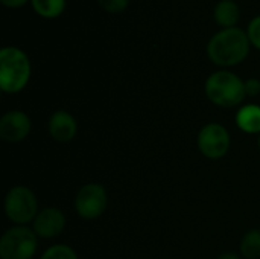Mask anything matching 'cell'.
Instances as JSON below:
<instances>
[{
	"label": "cell",
	"instance_id": "52a82bcc",
	"mask_svg": "<svg viewBox=\"0 0 260 259\" xmlns=\"http://www.w3.org/2000/svg\"><path fill=\"white\" fill-rule=\"evenodd\" d=\"M200 153L210 160H219L227 156L232 147V136L229 130L218 122L206 124L197 137Z\"/></svg>",
	"mask_w": 260,
	"mask_h": 259
},
{
	"label": "cell",
	"instance_id": "d6986e66",
	"mask_svg": "<svg viewBox=\"0 0 260 259\" xmlns=\"http://www.w3.org/2000/svg\"><path fill=\"white\" fill-rule=\"evenodd\" d=\"M2 5H5L6 8H21L23 5H26L29 0H0Z\"/></svg>",
	"mask_w": 260,
	"mask_h": 259
},
{
	"label": "cell",
	"instance_id": "3957f363",
	"mask_svg": "<svg viewBox=\"0 0 260 259\" xmlns=\"http://www.w3.org/2000/svg\"><path fill=\"white\" fill-rule=\"evenodd\" d=\"M204 92L207 99L221 108L238 107L244 102L247 96L245 81L230 70L213 72L206 79Z\"/></svg>",
	"mask_w": 260,
	"mask_h": 259
},
{
	"label": "cell",
	"instance_id": "ba28073f",
	"mask_svg": "<svg viewBox=\"0 0 260 259\" xmlns=\"http://www.w3.org/2000/svg\"><path fill=\"white\" fill-rule=\"evenodd\" d=\"M30 130V118L21 110L6 111L0 118V139L6 143H18L24 140Z\"/></svg>",
	"mask_w": 260,
	"mask_h": 259
},
{
	"label": "cell",
	"instance_id": "5b68a950",
	"mask_svg": "<svg viewBox=\"0 0 260 259\" xmlns=\"http://www.w3.org/2000/svg\"><path fill=\"white\" fill-rule=\"evenodd\" d=\"M38 237L29 226H12L0 237V259H32Z\"/></svg>",
	"mask_w": 260,
	"mask_h": 259
},
{
	"label": "cell",
	"instance_id": "8992f818",
	"mask_svg": "<svg viewBox=\"0 0 260 259\" xmlns=\"http://www.w3.org/2000/svg\"><path fill=\"white\" fill-rule=\"evenodd\" d=\"M108 206L107 189L101 183H87L81 186L75 195L73 208L79 218L91 221L104 215Z\"/></svg>",
	"mask_w": 260,
	"mask_h": 259
},
{
	"label": "cell",
	"instance_id": "4fadbf2b",
	"mask_svg": "<svg viewBox=\"0 0 260 259\" xmlns=\"http://www.w3.org/2000/svg\"><path fill=\"white\" fill-rule=\"evenodd\" d=\"M239 255L245 259H260V229H250L239 244Z\"/></svg>",
	"mask_w": 260,
	"mask_h": 259
},
{
	"label": "cell",
	"instance_id": "ffe728a7",
	"mask_svg": "<svg viewBox=\"0 0 260 259\" xmlns=\"http://www.w3.org/2000/svg\"><path fill=\"white\" fill-rule=\"evenodd\" d=\"M216 259H242V256L238 253H233V252H225V253L219 255Z\"/></svg>",
	"mask_w": 260,
	"mask_h": 259
},
{
	"label": "cell",
	"instance_id": "5bb4252c",
	"mask_svg": "<svg viewBox=\"0 0 260 259\" xmlns=\"http://www.w3.org/2000/svg\"><path fill=\"white\" fill-rule=\"evenodd\" d=\"M32 9L44 18H56L66 9V0H30Z\"/></svg>",
	"mask_w": 260,
	"mask_h": 259
},
{
	"label": "cell",
	"instance_id": "30bf717a",
	"mask_svg": "<svg viewBox=\"0 0 260 259\" xmlns=\"http://www.w3.org/2000/svg\"><path fill=\"white\" fill-rule=\"evenodd\" d=\"M49 136L59 143H67L73 140L78 134V122L66 110H56L50 114L47 121Z\"/></svg>",
	"mask_w": 260,
	"mask_h": 259
},
{
	"label": "cell",
	"instance_id": "2e32d148",
	"mask_svg": "<svg viewBox=\"0 0 260 259\" xmlns=\"http://www.w3.org/2000/svg\"><path fill=\"white\" fill-rule=\"evenodd\" d=\"M99 6L110 14H119L125 11L129 5V0H98Z\"/></svg>",
	"mask_w": 260,
	"mask_h": 259
},
{
	"label": "cell",
	"instance_id": "7c38bea8",
	"mask_svg": "<svg viewBox=\"0 0 260 259\" xmlns=\"http://www.w3.org/2000/svg\"><path fill=\"white\" fill-rule=\"evenodd\" d=\"M213 17H215V21L222 29L236 27V24L241 18V8L233 0H221L215 6Z\"/></svg>",
	"mask_w": 260,
	"mask_h": 259
},
{
	"label": "cell",
	"instance_id": "ac0fdd59",
	"mask_svg": "<svg viewBox=\"0 0 260 259\" xmlns=\"http://www.w3.org/2000/svg\"><path fill=\"white\" fill-rule=\"evenodd\" d=\"M245 93H247V96H257V95H260L259 78H248V79H245Z\"/></svg>",
	"mask_w": 260,
	"mask_h": 259
},
{
	"label": "cell",
	"instance_id": "8fae6325",
	"mask_svg": "<svg viewBox=\"0 0 260 259\" xmlns=\"http://www.w3.org/2000/svg\"><path fill=\"white\" fill-rule=\"evenodd\" d=\"M236 127L247 134H260V105L245 104L235 116Z\"/></svg>",
	"mask_w": 260,
	"mask_h": 259
},
{
	"label": "cell",
	"instance_id": "277c9868",
	"mask_svg": "<svg viewBox=\"0 0 260 259\" xmlns=\"http://www.w3.org/2000/svg\"><path fill=\"white\" fill-rule=\"evenodd\" d=\"M3 209L6 218L14 226H27L32 224L35 217L38 215V200L34 191L27 186L17 185L12 186L3 202Z\"/></svg>",
	"mask_w": 260,
	"mask_h": 259
},
{
	"label": "cell",
	"instance_id": "9a60e30c",
	"mask_svg": "<svg viewBox=\"0 0 260 259\" xmlns=\"http://www.w3.org/2000/svg\"><path fill=\"white\" fill-rule=\"evenodd\" d=\"M40 259H79L78 253L67 244H53L44 250Z\"/></svg>",
	"mask_w": 260,
	"mask_h": 259
},
{
	"label": "cell",
	"instance_id": "9c48e42d",
	"mask_svg": "<svg viewBox=\"0 0 260 259\" xmlns=\"http://www.w3.org/2000/svg\"><path fill=\"white\" fill-rule=\"evenodd\" d=\"M66 215L61 209L50 206L40 209L38 215L32 221L30 227L37 234L38 238L43 240H52L59 237L66 229Z\"/></svg>",
	"mask_w": 260,
	"mask_h": 259
},
{
	"label": "cell",
	"instance_id": "6da1fadb",
	"mask_svg": "<svg viewBox=\"0 0 260 259\" xmlns=\"http://www.w3.org/2000/svg\"><path fill=\"white\" fill-rule=\"evenodd\" d=\"M250 38L241 27H229L216 32L207 43V56L219 67L241 64L250 53Z\"/></svg>",
	"mask_w": 260,
	"mask_h": 259
},
{
	"label": "cell",
	"instance_id": "7a4b0ae2",
	"mask_svg": "<svg viewBox=\"0 0 260 259\" xmlns=\"http://www.w3.org/2000/svg\"><path fill=\"white\" fill-rule=\"evenodd\" d=\"M30 79V61L27 55L15 47L6 46L0 50V89L6 95L20 93Z\"/></svg>",
	"mask_w": 260,
	"mask_h": 259
},
{
	"label": "cell",
	"instance_id": "e0dca14e",
	"mask_svg": "<svg viewBox=\"0 0 260 259\" xmlns=\"http://www.w3.org/2000/svg\"><path fill=\"white\" fill-rule=\"evenodd\" d=\"M247 35H248V38H250L251 46H254L256 49H259L260 50V15L254 17V18L250 21V24H248V27H247Z\"/></svg>",
	"mask_w": 260,
	"mask_h": 259
},
{
	"label": "cell",
	"instance_id": "44dd1931",
	"mask_svg": "<svg viewBox=\"0 0 260 259\" xmlns=\"http://www.w3.org/2000/svg\"><path fill=\"white\" fill-rule=\"evenodd\" d=\"M257 148H259V150H260V134H259V136H257Z\"/></svg>",
	"mask_w": 260,
	"mask_h": 259
}]
</instances>
